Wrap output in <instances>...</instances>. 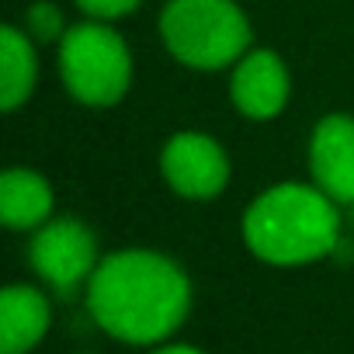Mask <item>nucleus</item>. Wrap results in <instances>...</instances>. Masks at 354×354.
<instances>
[{
    "label": "nucleus",
    "mask_w": 354,
    "mask_h": 354,
    "mask_svg": "<svg viewBox=\"0 0 354 354\" xmlns=\"http://www.w3.org/2000/svg\"><path fill=\"white\" fill-rule=\"evenodd\" d=\"M39 80V56L35 39L21 32L18 25L0 28V104L4 111H18Z\"/></svg>",
    "instance_id": "nucleus-11"
},
{
    "label": "nucleus",
    "mask_w": 354,
    "mask_h": 354,
    "mask_svg": "<svg viewBox=\"0 0 354 354\" xmlns=\"http://www.w3.org/2000/svg\"><path fill=\"white\" fill-rule=\"evenodd\" d=\"M192 278L174 257L146 247H125L94 268L84 285L87 316L111 340L156 347L174 340L192 313Z\"/></svg>",
    "instance_id": "nucleus-1"
},
{
    "label": "nucleus",
    "mask_w": 354,
    "mask_h": 354,
    "mask_svg": "<svg viewBox=\"0 0 354 354\" xmlns=\"http://www.w3.org/2000/svg\"><path fill=\"white\" fill-rule=\"evenodd\" d=\"M59 77L73 101L87 108H111L132 84V56L125 39L108 21L70 25L59 39Z\"/></svg>",
    "instance_id": "nucleus-4"
},
{
    "label": "nucleus",
    "mask_w": 354,
    "mask_h": 354,
    "mask_svg": "<svg viewBox=\"0 0 354 354\" xmlns=\"http://www.w3.org/2000/svg\"><path fill=\"white\" fill-rule=\"evenodd\" d=\"M288 94H292V80H288V66L281 63L278 53L247 49L233 63L230 97L243 118H250V122L278 118L288 104Z\"/></svg>",
    "instance_id": "nucleus-7"
},
{
    "label": "nucleus",
    "mask_w": 354,
    "mask_h": 354,
    "mask_svg": "<svg viewBox=\"0 0 354 354\" xmlns=\"http://www.w3.org/2000/svg\"><path fill=\"white\" fill-rule=\"evenodd\" d=\"M313 185L337 205H354V118L323 115L309 139Z\"/></svg>",
    "instance_id": "nucleus-8"
},
{
    "label": "nucleus",
    "mask_w": 354,
    "mask_h": 354,
    "mask_svg": "<svg viewBox=\"0 0 354 354\" xmlns=\"http://www.w3.org/2000/svg\"><path fill=\"white\" fill-rule=\"evenodd\" d=\"M160 174L170 185V192H177L181 198L209 202L223 195V188L230 185V156L209 132L185 129L163 142Z\"/></svg>",
    "instance_id": "nucleus-6"
},
{
    "label": "nucleus",
    "mask_w": 354,
    "mask_h": 354,
    "mask_svg": "<svg viewBox=\"0 0 354 354\" xmlns=\"http://www.w3.org/2000/svg\"><path fill=\"white\" fill-rule=\"evenodd\" d=\"M73 4L94 21H118V18L132 15L142 0H73Z\"/></svg>",
    "instance_id": "nucleus-13"
},
{
    "label": "nucleus",
    "mask_w": 354,
    "mask_h": 354,
    "mask_svg": "<svg viewBox=\"0 0 354 354\" xmlns=\"http://www.w3.org/2000/svg\"><path fill=\"white\" fill-rule=\"evenodd\" d=\"M25 25H28L25 32H28L35 42H56V39L66 35V28H63V15H59L56 4H49V0H39V4L28 8Z\"/></svg>",
    "instance_id": "nucleus-12"
},
{
    "label": "nucleus",
    "mask_w": 354,
    "mask_h": 354,
    "mask_svg": "<svg viewBox=\"0 0 354 354\" xmlns=\"http://www.w3.org/2000/svg\"><path fill=\"white\" fill-rule=\"evenodd\" d=\"M28 261L46 288L70 295L73 288L87 285L94 268L101 264L97 236L77 216H56L35 230L28 243Z\"/></svg>",
    "instance_id": "nucleus-5"
},
{
    "label": "nucleus",
    "mask_w": 354,
    "mask_h": 354,
    "mask_svg": "<svg viewBox=\"0 0 354 354\" xmlns=\"http://www.w3.org/2000/svg\"><path fill=\"white\" fill-rule=\"evenodd\" d=\"M247 250L271 268H302L333 254L340 240L337 202L302 181L264 188L240 223Z\"/></svg>",
    "instance_id": "nucleus-2"
},
{
    "label": "nucleus",
    "mask_w": 354,
    "mask_h": 354,
    "mask_svg": "<svg viewBox=\"0 0 354 354\" xmlns=\"http://www.w3.org/2000/svg\"><path fill=\"white\" fill-rule=\"evenodd\" d=\"M0 219L8 230L35 233L53 219V185L28 167H11L0 177Z\"/></svg>",
    "instance_id": "nucleus-10"
},
{
    "label": "nucleus",
    "mask_w": 354,
    "mask_h": 354,
    "mask_svg": "<svg viewBox=\"0 0 354 354\" xmlns=\"http://www.w3.org/2000/svg\"><path fill=\"white\" fill-rule=\"evenodd\" d=\"M146 354H205V351H202V347H195V344H181V340H167V344L146 347Z\"/></svg>",
    "instance_id": "nucleus-14"
},
{
    "label": "nucleus",
    "mask_w": 354,
    "mask_h": 354,
    "mask_svg": "<svg viewBox=\"0 0 354 354\" xmlns=\"http://www.w3.org/2000/svg\"><path fill=\"white\" fill-rule=\"evenodd\" d=\"M53 326V302L39 285L15 281L0 292V354H32Z\"/></svg>",
    "instance_id": "nucleus-9"
},
{
    "label": "nucleus",
    "mask_w": 354,
    "mask_h": 354,
    "mask_svg": "<svg viewBox=\"0 0 354 354\" xmlns=\"http://www.w3.org/2000/svg\"><path fill=\"white\" fill-rule=\"evenodd\" d=\"M160 39L177 63L223 70L250 49V18L233 0H167Z\"/></svg>",
    "instance_id": "nucleus-3"
}]
</instances>
